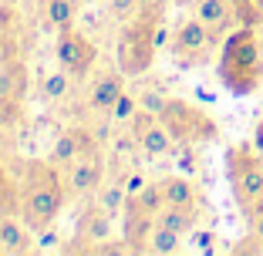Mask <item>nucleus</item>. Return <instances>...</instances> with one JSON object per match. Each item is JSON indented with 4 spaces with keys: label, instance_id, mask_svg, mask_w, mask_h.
<instances>
[{
    "label": "nucleus",
    "instance_id": "nucleus-23",
    "mask_svg": "<svg viewBox=\"0 0 263 256\" xmlns=\"http://www.w3.org/2000/svg\"><path fill=\"white\" fill-rule=\"evenodd\" d=\"M125 202H128V192H125V182H111V186H101L98 189V206L105 212H122Z\"/></svg>",
    "mask_w": 263,
    "mask_h": 256
},
{
    "label": "nucleus",
    "instance_id": "nucleus-22",
    "mask_svg": "<svg viewBox=\"0 0 263 256\" xmlns=\"http://www.w3.org/2000/svg\"><path fill=\"white\" fill-rule=\"evenodd\" d=\"M233 17L243 27H260L263 24V0H230Z\"/></svg>",
    "mask_w": 263,
    "mask_h": 256
},
{
    "label": "nucleus",
    "instance_id": "nucleus-34",
    "mask_svg": "<svg viewBox=\"0 0 263 256\" xmlns=\"http://www.w3.org/2000/svg\"><path fill=\"white\" fill-rule=\"evenodd\" d=\"M88 4H91V0H88Z\"/></svg>",
    "mask_w": 263,
    "mask_h": 256
},
{
    "label": "nucleus",
    "instance_id": "nucleus-27",
    "mask_svg": "<svg viewBox=\"0 0 263 256\" xmlns=\"http://www.w3.org/2000/svg\"><path fill=\"white\" fill-rule=\"evenodd\" d=\"M24 118V108H21V101L17 98H0V122L10 125V128H17Z\"/></svg>",
    "mask_w": 263,
    "mask_h": 256
},
{
    "label": "nucleus",
    "instance_id": "nucleus-21",
    "mask_svg": "<svg viewBox=\"0 0 263 256\" xmlns=\"http://www.w3.org/2000/svg\"><path fill=\"white\" fill-rule=\"evenodd\" d=\"M21 209V186L14 182L10 169L0 162V212L7 216V212H17Z\"/></svg>",
    "mask_w": 263,
    "mask_h": 256
},
{
    "label": "nucleus",
    "instance_id": "nucleus-13",
    "mask_svg": "<svg viewBox=\"0 0 263 256\" xmlns=\"http://www.w3.org/2000/svg\"><path fill=\"white\" fill-rule=\"evenodd\" d=\"M78 240H81V253H91V246H98V243L111 240V212H105L98 206V209H91L88 216H81V223H78ZM71 249V253H74Z\"/></svg>",
    "mask_w": 263,
    "mask_h": 256
},
{
    "label": "nucleus",
    "instance_id": "nucleus-5",
    "mask_svg": "<svg viewBox=\"0 0 263 256\" xmlns=\"http://www.w3.org/2000/svg\"><path fill=\"white\" fill-rule=\"evenodd\" d=\"M162 125L176 139V145H196V142H213L219 135V125L206 115L202 108L189 105L182 98H169L162 108Z\"/></svg>",
    "mask_w": 263,
    "mask_h": 256
},
{
    "label": "nucleus",
    "instance_id": "nucleus-26",
    "mask_svg": "<svg viewBox=\"0 0 263 256\" xmlns=\"http://www.w3.org/2000/svg\"><path fill=\"white\" fill-rule=\"evenodd\" d=\"M105 4H108V17L111 21L125 24V21H132V17L139 14V7L145 4V0H105Z\"/></svg>",
    "mask_w": 263,
    "mask_h": 256
},
{
    "label": "nucleus",
    "instance_id": "nucleus-2",
    "mask_svg": "<svg viewBox=\"0 0 263 256\" xmlns=\"http://www.w3.org/2000/svg\"><path fill=\"white\" fill-rule=\"evenodd\" d=\"M216 78L230 94H253L263 85V44L256 27H236L219 44Z\"/></svg>",
    "mask_w": 263,
    "mask_h": 256
},
{
    "label": "nucleus",
    "instance_id": "nucleus-1",
    "mask_svg": "<svg viewBox=\"0 0 263 256\" xmlns=\"http://www.w3.org/2000/svg\"><path fill=\"white\" fill-rule=\"evenodd\" d=\"M68 179L61 175L51 159L47 162H31L24 169V182H21V219L31 226L34 233L54 226L61 219L64 206H68Z\"/></svg>",
    "mask_w": 263,
    "mask_h": 256
},
{
    "label": "nucleus",
    "instance_id": "nucleus-31",
    "mask_svg": "<svg viewBox=\"0 0 263 256\" xmlns=\"http://www.w3.org/2000/svg\"><path fill=\"white\" fill-rule=\"evenodd\" d=\"M253 148H256V152L263 155V118L256 122V128H253Z\"/></svg>",
    "mask_w": 263,
    "mask_h": 256
},
{
    "label": "nucleus",
    "instance_id": "nucleus-12",
    "mask_svg": "<svg viewBox=\"0 0 263 256\" xmlns=\"http://www.w3.org/2000/svg\"><path fill=\"white\" fill-rule=\"evenodd\" d=\"M196 17L213 31V37H216L219 44H223V37L233 31V24H236L230 0H196Z\"/></svg>",
    "mask_w": 263,
    "mask_h": 256
},
{
    "label": "nucleus",
    "instance_id": "nucleus-10",
    "mask_svg": "<svg viewBox=\"0 0 263 256\" xmlns=\"http://www.w3.org/2000/svg\"><path fill=\"white\" fill-rule=\"evenodd\" d=\"M68 192L71 195H91L101 189V182H105V159L98 155V152H88V155H81L74 165H68Z\"/></svg>",
    "mask_w": 263,
    "mask_h": 256
},
{
    "label": "nucleus",
    "instance_id": "nucleus-14",
    "mask_svg": "<svg viewBox=\"0 0 263 256\" xmlns=\"http://www.w3.org/2000/svg\"><path fill=\"white\" fill-rule=\"evenodd\" d=\"M0 246H4V256L7 253H31L34 249V229L21 216L7 212V216H0Z\"/></svg>",
    "mask_w": 263,
    "mask_h": 256
},
{
    "label": "nucleus",
    "instance_id": "nucleus-3",
    "mask_svg": "<svg viewBox=\"0 0 263 256\" xmlns=\"http://www.w3.org/2000/svg\"><path fill=\"white\" fill-rule=\"evenodd\" d=\"M162 0L155 4H142L139 14L132 21L122 24L115 41V64L128 74V78H139L152 68L155 54H159V27H162Z\"/></svg>",
    "mask_w": 263,
    "mask_h": 256
},
{
    "label": "nucleus",
    "instance_id": "nucleus-32",
    "mask_svg": "<svg viewBox=\"0 0 263 256\" xmlns=\"http://www.w3.org/2000/svg\"><path fill=\"white\" fill-rule=\"evenodd\" d=\"M213 240H216L213 233H196V243H199V249H213Z\"/></svg>",
    "mask_w": 263,
    "mask_h": 256
},
{
    "label": "nucleus",
    "instance_id": "nucleus-8",
    "mask_svg": "<svg viewBox=\"0 0 263 256\" xmlns=\"http://www.w3.org/2000/svg\"><path fill=\"white\" fill-rule=\"evenodd\" d=\"M88 152H98V139H95L88 128H81V125H71V128H61V132H58V139L51 142L47 159H51L58 169H68V165H74L78 159L88 155Z\"/></svg>",
    "mask_w": 263,
    "mask_h": 256
},
{
    "label": "nucleus",
    "instance_id": "nucleus-6",
    "mask_svg": "<svg viewBox=\"0 0 263 256\" xmlns=\"http://www.w3.org/2000/svg\"><path fill=\"white\" fill-rule=\"evenodd\" d=\"M216 44L219 41L213 37V31H209L206 24L199 17H189L172 34V57H176L179 68H199V64L209 61V54H213Z\"/></svg>",
    "mask_w": 263,
    "mask_h": 256
},
{
    "label": "nucleus",
    "instance_id": "nucleus-11",
    "mask_svg": "<svg viewBox=\"0 0 263 256\" xmlns=\"http://www.w3.org/2000/svg\"><path fill=\"white\" fill-rule=\"evenodd\" d=\"M152 226H155V216L145 212L139 202H125L122 209V240L128 243L132 253H148V236H152Z\"/></svg>",
    "mask_w": 263,
    "mask_h": 256
},
{
    "label": "nucleus",
    "instance_id": "nucleus-7",
    "mask_svg": "<svg viewBox=\"0 0 263 256\" xmlns=\"http://www.w3.org/2000/svg\"><path fill=\"white\" fill-rule=\"evenodd\" d=\"M54 61H58V68H64V71H71L74 78H81V74H88V71L95 68L98 47H95L85 34H78L74 27H64V31H58Z\"/></svg>",
    "mask_w": 263,
    "mask_h": 256
},
{
    "label": "nucleus",
    "instance_id": "nucleus-29",
    "mask_svg": "<svg viewBox=\"0 0 263 256\" xmlns=\"http://www.w3.org/2000/svg\"><path fill=\"white\" fill-rule=\"evenodd\" d=\"M122 182H125V192H128V199H135V195H139L142 189L148 186V179L142 175V172H128V175H125Z\"/></svg>",
    "mask_w": 263,
    "mask_h": 256
},
{
    "label": "nucleus",
    "instance_id": "nucleus-24",
    "mask_svg": "<svg viewBox=\"0 0 263 256\" xmlns=\"http://www.w3.org/2000/svg\"><path fill=\"white\" fill-rule=\"evenodd\" d=\"M132 202H139V206H142L145 212H152V216H159V212L165 209V195H162V186H159V182H148V186L142 189V192L135 195Z\"/></svg>",
    "mask_w": 263,
    "mask_h": 256
},
{
    "label": "nucleus",
    "instance_id": "nucleus-4",
    "mask_svg": "<svg viewBox=\"0 0 263 256\" xmlns=\"http://www.w3.org/2000/svg\"><path fill=\"white\" fill-rule=\"evenodd\" d=\"M226 179L247 223L263 219V155L253 142H236L226 148Z\"/></svg>",
    "mask_w": 263,
    "mask_h": 256
},
{
    "label": "nucleus",
    "instance_id": "nucleus-15",
    "mask_svg": "<svg viewBox=\"0 0 263 256\" xmlns=\"http://www.w3.org/2000/svg\"><path fill=\"white\" fill-rule=\"evenodd\" d=\"M27 85H31V74H27V68H24L17 57H4L0 61V98H24V91H27Z\"/></svg>",
    "mask_w": 263,
    "mask_h": 256
},
{
    "label": "nucleus",
    "instance_id": "nucleus-30",
    "mask_svg": "<svg viewBox=\"0 0 263 256\" xmlns=\"http://www.w3.org/2000/svg\"><path fill=\"white\" fill-rule=\"evenodd\" d=\"M14 135H17V128H10V125L0 122V155H7L10 148H14Z\"/></svg>",
    "mask_w": 263,
    "mask_h": 256
},
{
    "label": "nucleus",
    "instance_id": "nucleus-33",
    "mask_svg": "<svg viewBox=\"0 0 263 256\" xmlns=\"http://www.w3.org/2000/svg\"><path fill=\"white\" fill-rule=\"evenodd\" d=\"M0 216H4V212H0ZM0 256H4V246H0Z\"/></svg>",
    "mask_w": 263,
    "mask_h": 256
},
{
    "label": "nucleus",
    "instance_id": "nucleus-25",
    "mask_svg": "<svg viewBox=\"0 0 263 256\" xmlns=\"http://www.w3.org/2000/svg\"><path fill=\"white\" fill-rule=\"evenodd\" d=\"M135 111H139V94H132V91H125L122 98L115 101V108H111V122L115 125H128L132 118H135Z\"/></svg>",
    "mask_w": 263,
    "mask_h": 256
},
{
    "label": "nucleus",
    "instance_id": "nucleus-18",
    "mask_svg": "<svg viewBox=\"0 0 263 256\" xmlns=\"http://www.w3.org/2000/svg\"><path fill=\"white\" fill-rule=\"evenodd\" d=\"M71 85H74V74L58 68V71H51V74L41 78V94H44L47 101H64L71 94Z\"/></svg>",
    "mask_w": 263,
    "mask_h": 256
},
{
    "label": "nucleus",
    "instance_id": "nucleus-28",
    "mask_svg": "<svg viewBox=\"0 0 263 256\" xmlns=\"http://www.w3.org/2000/svg\"><path fill=\"white\" fill-rule=\"evenodd\" d=\"M165 101H169V98H165L162 91H155V88H145V91H139V108L152 111V115H162Z\"/></svg>",
    "mask_w": 263,
    "mask_h": 256
},
{
    "label": "nucleus",
    "instance_id": "nucleus-16",
    "mask_svg": "<svg viewBox=\"0 0 263 256\" xmlns=\"http://www.w3.org/2000/svg\"><path fill=\"white\" fill-rule=\"evenodd\" d=\"M159 186H162L165 206H199V192L189 175H165L159 179Z\"/></svg>",
    "mask_w": 263,
    "mask_h": 256
},
{
    "label": "nucleus",
    "instance_id": "nucleus-17",
    "mask_svg": "<svg viewBox=\"0 0 263 256\" xmlns=\"http://www.w3.org/2000/svg\"><path fill=\"white\" fill-rule=\"evenodd\" d=\"M155 223L169 226V229H176V233L189 236L196 229V223H199V206H165L159 216H155Z\"/></svg>",
    "mask_w": 263,
    "mask_h": 256
},
{
    "label": "nucleus",
    "instance_id": "nucleus-20",
    "mask_svg": "<svg viewBox=\"0 0 263 256\" xmlns=\"http://www.w3.org/2000/svg\"><path fill=\"white\" fill-rule=\"evenodd\" d=\"M182 246V233L169 229V226L155 223L152 226V236H148V253H159V256H169V253H179Z\"/></svg>",
    "mask_w": 263,
    "mask_h": 256
},
{
    "label": "nucleus",
    "instance_id": "nucleus-9",
    "mask_svg": "<svg viewBox=\"0 0 263 256\" xmlns=\"http://www.w3.org/2000/svg\"><path fill=\"white\" fill-rule=\"evenodd\" d=\"M125 74L122 68H105L95 78V85L88 88V111L91 115H111V108H115V101L125 94Z\"/></svg>",
    "mask_w": 263,
    "mask_h": 256
},
{
    "label": "nucleus",
    "instance_id": "nucleus-19",
    "mask_svg": "<svg viewBox=\"0 0 263 256\" xmlns=\"http://www.w3.org/2000/svg\"><path fill=\"white\" fill-rule=\"evenodd\" d=\"M44 17L51 27L64 31V27H74L78 17V0H44Z\"/></svg>",
    "mask_w": 263,
    "mask_h": 256
}]
</instances>
